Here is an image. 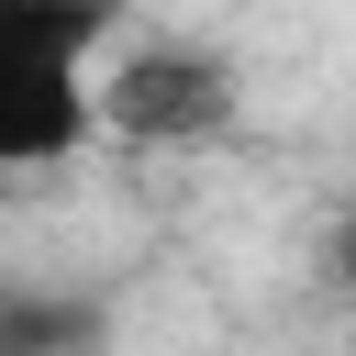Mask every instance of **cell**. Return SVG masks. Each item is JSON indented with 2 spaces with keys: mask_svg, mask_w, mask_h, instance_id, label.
<instances>
[{
  "mask_svg": "<svg viewBox=\"0 0 356 356\" xmlns=\"http://www.w3.org/2000/svg\"><path fill=\"white\" fill-rule=\"evenodd\" d=\"M89 56H122L111 0H0V167H67L100 134Z\"/></svg>",
  "mask_w": 356,
  "mask_h": 356,
  "instance_id": "obj_1",
  "label": "cell"
},
{
  "mask_svg": "<svg viewBox=\"0 0 356 356\" xmlns=\"http://www.w3.org/2000/svg\"><path fill=\"white\" fill-rule=\"evenodd\" d=\"M234 111H245V78L200 33H122V56L100 67V134H122L145 156H189V145L234 134Z\"/></svg>",
  "mask_w": 356,
  "mask_h": 356,
  "instance_id": "obj_2",
  "label": "cell"
},
{
  "mask_svg": "<svg viewBox=\"0 0 356 356\" xmlns=\"http://www.w3.org/2000/svg\"><path fill=\"white\" fill-rule=\"evenodd\" d=\"M111 300L89 289H0V356H100Z\"/></svg>",
  "mask_w": 356,
  "mask_h": 356,
  "instance_id": "obj_3",
  "label": "cell"
},
{
  "mask_svg": "<svg viewBox=\"0 0 356 356\" xmlns=\"http://www.w3.org/2000/svg\"><path fill=\"white\" fill-rule=\"evenodd\" d=\"M323 278L356 300V200H345V211H334V234H323Z\"/></svg>",
  "mask_w": 356,
  "mask_h": 356,
  "instance_id": "obj_4",
  "label": "cell"
}]
</instances>
